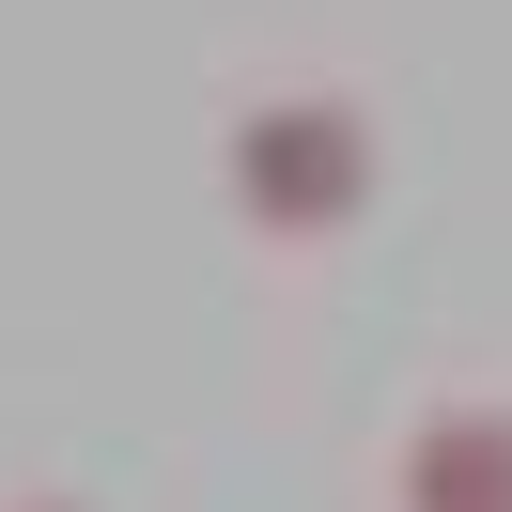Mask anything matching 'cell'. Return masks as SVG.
Returning a JSON list of instances; mask_svg holds the SVG:
<instances>
[{
  "mask_svg": "<svg viewBox=\"0 0 512 512\" xmlns=\"http://www.w3.org/2000/svg\"><path fill=\"white\" fill-rule=\"evenodd\" d=\"M218 202H233V233H264V249H342V233L388 202V140H373L357 94L280 78V94H249L218 125Z\"/></svg>",
  "mask_w": 512,
  "mask_h": 512,
  "instance_id": "cell-1",
  "label": "cell"
},
{
  "mask_svg": "<svg viewBox=\"0 0 512 512\" xmlns=\"http://www.w3.org/2000/svg\"><path fill=\"white\" fill-rule=\"evenodd\" d=\"M0 512H94V497H47V481H32V497H0Z\"/></svg>",
  "mask_w": 512,
  "mask_h": 512,
  "instance_id": "cell-3",
  "label": "cell"
},
{
  "mask_svg": "<svg viewBox=\"0 0 512 512\" xmlns=\"http://www.w3.org/2000/svg\"><path fill=\"white\" fill-rule=\"evenodd\" d=\"M388 512H512V404H497V388L404 419V450H388Z\"/></svg>",
  "mask_w": 512,
  "mask_h": 512,
  "instance_id": "cell-2",
  "label": "cell"
}]
</instances>
